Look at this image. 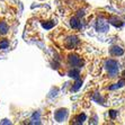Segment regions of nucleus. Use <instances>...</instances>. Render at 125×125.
Returning <instances> with one entry per match:
<instances>
[{
	"instance_id": "obj_7",
	"label": "nucleus",
	"mask_w": 125,
	"mask_h": 125,
	"mask_svg": "<svg viewBox=\"0 0 125 125\" xmlns=\"http://www.w3.org/2000/svg\"><path fill=\"white\" fill-rule=\"evenodd\" d=\"M70 24H71V27L74 29H79L81 28V23L79 21V19H77V18H72L71 19V21H70Z\"/></svg>"
},
{
	"instance_id": "obj_1",
	"label": "nucleus",
	"mask_w": 125,
	"mask_h": 125,
	"mask_svg": "<svg viewBox=\"0 0 125 125\" xmlns=\"http://www.w3.org/2000/svg\"><path fill=\"white\" fill-rule=\"evenodd\" d=\"M105 67H106V69H107V71L111 77H115L117 74V72H118V63H117L116 61H114V60H108V61H106Z\"/></svg>"
},
{
	"instance_id": "obj_3",
	"label": "nucleus",
	"mask_w": 125,
	"mask_h": 125,
	"mask_svg": "<svg viewBox=\"0 0 125 125\" xmlns=\"http://www.w3.org/2000/svg\"><path fill=\"white\" fill-rule=\"evenodd\" d=\"M97 29H98L99 32H106V31H108V23L103 21V19H99L97 21Z\"/></svg>"
},
{
	"instance_id": "obj_12",
	"label": "nucleus",
	"mask_w": 125,
	"mask_h": 125,
	"mask_svg": "<svg viewBox=\"0 0 125 125\" xmlns=\"http://www.w3.org/2000/svg\"><path fill=\"white\" fill-rule=\"evenodd\" d=\"M70 77H73V78L78 79L79 78V72L77 71V70H73V71H71V72H70Z\"/></svg>"
},
{
	"instance_id": "obj_8",
	"label": "nucleus",
	"mask_w": 125,
	"mask_h": 125,
	"mask_svg": "<svg viewBox=\"0 0 125 125\" xmlns=\"http://www.w3.org/2000/svg\"><path fill=\"white\" fill-rule=\"evenodd\" d=\"M108 21L109 23H112L114 25V26H122V21H119V19H117L116 17H111L109 19H108Z\"/></svg>"
},
{
	"instance_id": "obj_15",
	"label": "nucleus",
	"mask_w": 125,
	"mask_h": 125,
	"mask_svg": "<svg viewBox=\"0 0 125 125\" xmlns=\"http://www.w3.org/2000/svg\"><path fill=\"white\" fill-rule=\"evenodd\" d=\"M109 114H111L112 118H115V116H116V112H115V111H111V113H109Z\"/></svg>"
},
{
	"instance_id": "obj_14",
	"label": "nucleus",
	"mask_w": 125,
	"mask_h": 125,
	"mask_svg": "<svg viewBox=\"0 0 125 125\" xmlns=\"http://www.w3.org/2000/svg\"><path fill=\"white\" fill-rule=\"evenodd\" d=\"M43 26L45 27V28H47V29H49V28H51V27L53 26V23H47V24H43Z\"/></svg>"
},
{
	"instance_id": "obj_10",
	"label": "nucleus",
	"mask_w": 125,
	"mask_h": 125,
	"mask_svg": "<svg viewBox=\"0 0 125 125\" xmlns=\"http://www.w3.org/2000/svg\"><path fill=\"white\" fill-rule=\"evenodd\" d=\"M8 45H9V43H8V41H7V40H2V41L0 42V49H1V50L7 49V47H8Z\"/></svg>"
},
{
	"instance_id": "obj_6",
	"label": "nucleus",
	"mask_w": 125,
	"mask_h": 125,
	"mask_svg": "<svg viewBox=\"0 0 125 125\" xmlns=\"http://www.w3.org/2000/svg\"><path fill=\"white\" fill-rule=\"evenodd\" d=\"M111 53L113 54L114 56H119V55H122L123 53H124V51H123L121 47L118 46H114L111 49Z\"/></svg>"
},
{
	"instance_id": "obj_2",
	"label": "nucleus",
	"mask_w": 125,
	"mask_h": 125,
	"mask_svg": "<svg viewBox=\"0 0 125 125\" xmlns=\"http://www.w3.org/2000/svg\"><path fill=\"white\" fill-rule=\"evenodd\" d=\"M69 62H70V64H72L73 67H80L82 64V60L77 55H70Z\"/></svg>"
},
{
	"instance_id": "obj_9",
	"label": "nucleus",
	"mask_w": 125,
	"mask_h": 125,
	"mask_svg": "<svg viewBox=\"0 0 125 125\" xmlns=\"http://www.w3.org/2000/svg\"><path fill=\"white\" fill-rule=\"evenodd\" d=\"M7 31H8L7 24L6 23H0V32L2 33V34H5V33H7Z\"/></svg>"
},
{
	"instance_id": "obj_4",
	"label": "nucleus",
	"mask_w": 125,
	"mask_h": 125,
	"mask_svg": "<svg viewBox=\"0 0 125 125\" xmlns=\"http://www.w3.org/2000/svg\"><path fill=\"white\" fill-rule=\"evenodd\" d=\"M65 116H67V111L65 109H60V111H58L55 113V118L59 122H62L65 118Z\"/></svg>"
},
{
	"instance_id": "obj_11",
	"label": "nucleus",
	"mask_w": 125,
	"mask_h": 125,
	"mask_svg": "<svg viewBox=\"0 0 125 125\" xmlns=\"http://www.w3.org/2000/svg\"><path fill=\"white\" fill-rule=\"evenodd\" d=\"M84 119H86V115H84V114H81V115H79V116L77 117L76 121H78L77 123H83Z\"/></svg>"
},
{
	"instance_id": "obj_5",
	"label": "nucleus",
	"mask_w": 125,
	"mask_h": 125,
	"mask_svg": "<svg viewBox=\"0 0 125 125\" xmlns=\"http://www.w3.org/2000/svg\"><path fill=\"white\" fill-rule=\"evenodd\" d=\"M78 43H79V41L77 37H72V36H71V37H69L67 40V46L70 47V49H71V47H74Z\"/></svg>"
},
{
	"instance_id": "obj_16",
	"label": "nucleus",
	"mask_w": 125,
	"mask_h": 125,
	"mask_svg": "<svg viewBox=\"0 0 125 125\" xmlns=\"http://www.w3.org/2000/svg\"><path fill=\"white\" fill-rule=\"evenodd\" d=\"M123 76H124V77H125V71H124V72H123Z\"/></svg>"
},
{
	"instance_id": "obj_13",
	"label": "nucleus",
	"mask_w": 125,
	"mask_h": 125,
	"mask_svg": "<svg viewBox=\"0 0 125 125\" xmlns=\"http://www.w3.org/2000/svg\"><path fill=\"white\" fill-rule=\"evenodd\" d=\"M81 83H82V82L80 81V80H79V81H77L76 83H74V84H76V86H74V87H72V89H71V90H73V91L78 90V89H79V87H80V86H81Z\"/></svg>"
}]
</instances>
